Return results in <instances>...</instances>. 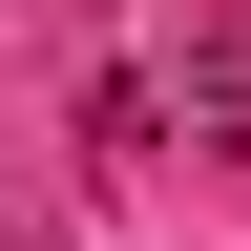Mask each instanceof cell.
Returning <instances> with one entry per match:
<instances>
[{
  "mask_svg": "<svg viewBox=\"0 0 251 251\" xmlns=\"http://www.w3.org/2000/svg\"><path fill=\"white\" fill-rule=\"evenodd\" d=\"M188 126L251 168V21H209V42H188Z\"/></svg>",
  "mask_w": 251,
  "mask_h": 251,
  "instance_id": "obj_1",
  "label": "cell"
}]
</instances>
